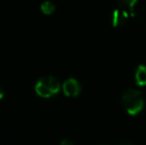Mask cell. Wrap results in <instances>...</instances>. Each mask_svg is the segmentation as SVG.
I'll return each instance as SVG.
<instances>
[{
    "mask_svg": "<svg viewBox=\"0 0 146 145\" xmlns=\"http://www.w3.org/2000/svg\"><path fill=\"white\" fill-rule=\"evenodd\" d=\"M121 103L129 115H137L144 109V99L139 91L131 89L126 91L121 97Z\"/></svg>",
    "mask_w": 146,
    "mask_h": 145,
    "instance_id": "obj_1",
    "label": "cell"
},
{
    "mask_svg": "<svg viewBox=\"0 0 146 145\" xmlns=\"http://www.w3.org/2000/svg\"><path fill=\"white\" fill-rule=\"evenodd\" d=\"M61 89V83L55 77L46 75L38 79L35 91L36 93L41 97H51L56 95Z\"/></svg>",
    "mask_w": 146,
    "mask_h": 145,
    "instance_id": "obj_2",
    "label": "cell"
},
{
    "mask_svg": "<svg viewBox=\"0 0 146 145\" xmlns=\"http://www.w3.org/2000/svg\"><path fill=\"white\" fill-rule=\"evenodd\" d=\"M63 91L67 97H76L81 93L82 91V85L79 81L76 79L70 77L67 81H64L63 85H62Z\"/></svg>",
    "mask_w": 146,
    "mask_h": 145,
    "instance_id": "obj_3",
    "label": "cell"
},
{
    "mask_svg": "<svg viewBox=\"0 0 146 145\" xmlns=\"http://www.w3.org/2000/svg\"><path fill=\"white\" fill-rule=\"evenodd\" d=\"M129 16H132V14H130L127 11H124L120 8H116L112 13V25L114 27H119V26L124 25L128 21Z\"/></svg>",
    "mask_w": 146,
    "mask_h": 145,
    "instance_id": "obj_4",
    "label": "cell"
},
{
    "mask_svg": "<svg viewBox=\"0 0 146 145\" xmlns=\"http://www.w3.org/2000/svg\"><path fill=\"white\" fill-rule=\"evenodd\" d=\"M135 81L139 87L146 85V66L139 65L135 72Z\"/></svg>",
    "mask_w": 146,
    "mask_h": 145,
    "instance_id": "obj_5",
    "label": "cell"
},
{
    "mask_svg": "<svg viewBox=\"0 0 146 145\" xmlns=\"http://www.w3.org/2000/svg\"><path fill=\"white\" fill-rule=\"evenodd\" d=\"M137 1L138 0H117V3H118V8L129 12L133 16L134 15L133 9H134V6L137 3Z\"/></svg>",
    "mask_w": 146,
    "mask_h": 145,
    "instance_id": "obj_6",
    "label": "cell"
},
{
    "mask_svg": "<svg viewBox=\"0 0 146 145\" xmlns=\"http://www.w3.org/2000/svg\"><path fill=\"white\" fill-rule=\"evenodd\" d=\"M55 5L51 1H45L41 5V10L44 14H52L55 11Z\"/></svg>",
    "mask_w": 146,
    "mask_h": 145,
    "instance_id": "obj_7",
    "label": "cell"
},
{
    "mask_svg": "<svg viewBox=\"0 0 146 145\" xmlns=\"http://www.w3.org/2000/svg\"><path fill=\"white\" fill-rule=\"evenodd\" d=\"M61 145H74V144L70 139H64L61 141Z\"/></svg>",
    "mask_w": 146,
    "mask_h": 145,
    "instance_id": "obj_8",
    "label": "cell"
},
{
    "mask_svg": "<svg viewBox=\"0 0 146 145\" xmlns=\"http://www.w3.org/2000/svg\"><path fill=\"white\" fill-rule=\"evenodd\" d=\"M4 95V91H3V87H1V85H0V99L3 97Z\"/></svg>",
    "mask_w": 146,
    "mask_h": 145,
    "instance_id": "obj_9",
    "label": "cell"
},
{
    "mask_svg": "<svg viewBox=\"0 0 146 145\" xmlns=\"http://www.w3.org/2000/svg\"><path fill=\"white\" fill-rule=\"evenodd\" d=\"M119 145H134V144L132 142H122V143H120Z\"/></svg>",
    "mask_w": 146,
    "mask_h": 145,
    "instance_id": "obj_10",
    "label": "cell"
}]
</instances>
